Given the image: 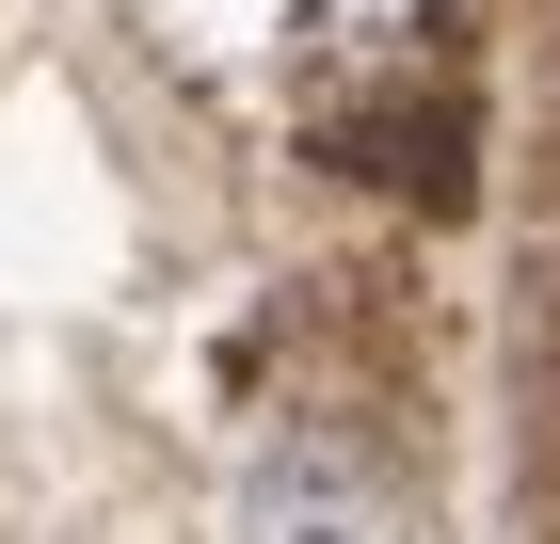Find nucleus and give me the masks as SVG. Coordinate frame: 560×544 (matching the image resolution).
I'll list each match as a JSON object with an SVG mask.
<instances>
[{
	"mask_svg": "<svg viewBox=\"0 0 560 544\" xmlns=\"http://www.w3.org/2000/svg\"><path fill=\"white\" fill-rule=\"evenodd\" d=\"M257 544H400V497L369 449H272L257 464Z\"/></svg>",
	"mask_w": 560,
	"mask_h": 544,
	"instance_id": "1",
	"label": "nucleus"
}]
</instances>
